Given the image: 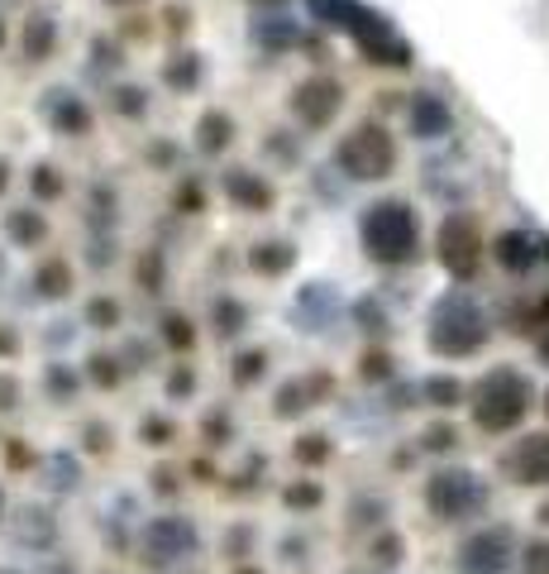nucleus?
I'll return each mask as SVG.
<instances>
[{"label": "nucleus", "mask_w": 549, "mask_h": 574, "mask_svg": "<svg viewBox=\"0 0 549 574\" xmlns=\"http://www.w3.org/2000/svg\"><path fill=\"white\" fill-rule=\"evenodd\" d=\"M359 245L373 264L382 268H401L416 259L421 249V220H416V206L407 197H378L363 206L359 216Z\"/></svg>", "instance_id": "f257e3e1"}, {"label": "nucleus", "mask_w": 549, "mask_h": 574, "mask_svg": "<svg viewBox=\"0 0 549 574\" xmlns=\"http://www.w3.org/2000/svg\"><path fill=\"white\" fill-rule=\"evenodd\" d=\"M426 340L435 355H445V359H468V355H478L482 345H488V316H482V307L468 293H445L440 301L430 307V330H426Z\"/></svg>", "instance_id": "f03ea898"}, {"label": "nucleus", "mask_w": 549, "mask_h": 574, "mask_svg": "<svg viewBox=\"0 0 549 574\" xmlns=\"http://www.w3.org/2000/svg\"><path fill=\"white\" fill-rule=\"evenodd\" d=\"M526 412H530V383H526V374H516V369H488V374L473 383V422L482 430H492V436L516 430Z\"/></svg>", "instance_id": "7ed1b4c3"}, {"label": "nucleus", "mask_w": 549, "mask_h": 574, "mask_svg": "<svg viewBox=\"0 0 549 574\" xmlns=\"http://www.w3.org/2000/svg\"><path fill=\"white\" fill-rule=\"evenodd\" d=\"M339 172L353 182H382L397 172V139L387 135V125L363 120L339 139Z\"/></svg>", "instance_id": "20e7f679"}, {"label": "nucleus", "mask_w": 549, "mask_h": 574, "mask_svg": "<svg viewBox=\"0 0 549 574\" xmlns=\"http://www.w3.org/2000/svg\"><path fill=\"white\" fill-rule=\"evenodd\" d=\"M426 507L435 522H468L488 507V488H482V478L473 469L449 465L426 478Z\"/></svg>", "instance_id": "39448f33"}, {"label": "nucleus", "mask_w": 549, "mask_h": 574, "mask_svg": "<svg viewBox=\"0 0 549 574\" xmlns=\"http://www.w3.org/2000/svg\"><path fill=\"white\" fill-rule=\"evenodd\" d=\"M345 34H353L359 53L373 62V68H411L416 62V48L401 39L392 29V20H387L382 10H373V6H359V14H353V24L345 29Z\"/></svg>", "instance_id": "423d86ee"}, {"label": "nucleus", "mask_w": 549, "mask_h": 574, "mask_svg": "<svg viewBox=\"0 0 549 574\" xmlns=\"http://www.w3.org/2000/svg\"><path fill=\"white\" fill-rule=\"evenodd\" d=\"M435 259L445 264V274H455L459 283H473L482 268V230L468 211H455L440 220V235H435Z\"/></svg>", "instance_id": "0eeeda50"}, {"label": "nucleus", "mask_w": 549, "mask_h": 574, "mask_svg": "<svg viewBox=\"0 0 549 574\" xmlns=\"http://www.w3.org/2000/svg\"><path fill=\"white\" fill-rule=\"evenodd\" d=\"M197 546H201L197 526H191V517H177V513L153 517V522L139 532V561L153 565V570L191 561V555H197Z\"/></svg>", "instance_id": "6e6552de"}, {"label": "nucleus", "mask_w": 549, "mask_h": 574, "mask_svg": "<svg viewBox=\"0 0 549 574\" xmlns=\"http://www.w3.org/2000/svg\"><path fill=\"white\" fill-rule=\"evenodd\" d=\"M345 110V82L330 72H311L292 87V116L306 130H330V120Z\"/></svg>", "instance_id": "1a4fd4ad"}, {"label": "nucleus", "mask_w": 549, "mask_h": 574, "mask_svg": "<svg viewBox=\"0 0 549 574\" xmlns=\"http://www.w3.org/2000/svg\"><path fill=\"white\" fill-rule=\"evenodd\" d=\"M516 532L511 526H482L459 546V574H507L516 565Z\"/></svg>", "instance_id": "9d476101"}, {"label": "nucleus", "mask_w": 549, "mask_h": 574, "mask_svg": "<svg viewBox=\"0 0 549 574\" xmlns=\"http://www.w3.org/2000/svg\"><path fill=\"white\" fill-rule=\"evenodd\" d=\"M502 474L521 488H545L549 484V430H536V436H521L502 455Z\"/></svg>", "instance_id": "9b49d317"}, {"label": "nucleus", "mask_w": 549, "mask_h": 574, "mask_svg": "<svg viewBox=\"0 0 549 574\" xmlns=\"http://www.w3.org/2000/svg\"><path fill=\"white\" fill-rule=\"evenodd\" d=\"M43 120L53 125L62 139H82V135H91V106H87L77 91H68V87H53V91L43 96Z\"/></svg>", "instance_id": "f8f14e48"}, {"label": "nucleus", "mask_w": 549, "mask_h": 574, "mask_svg": "<svg viewBox=\"0 0 549 574\" xmlns=\"http://www.w3.org/2000/svg\"><path fill=\"white\" fill-rule=\"evenodd\" d=\"M220 187H224V197H230V206H239V211H249V216H263V211H272V201H278L272 182L253 168H230L220 178Z\"/></svg>", "instance_id": "ddd939ff"}, {"label": "nucleus", "mask_w": 549, "mask_h": 574, "mask_svg": "<svg viewBox=\"0 0 549 574\" xmlns=\"http://www.w3.org/2000/svg\"><path fill=\"white\" fill-rule=\"evenodd\" d=\"M407 125H411V135H416V139H445L449 130H455V116H449L445 96L416 91L411 101H407Z\"/></svg>", "instance_id": "4468645a"}, {"label": "nucleus", "mask_w": 549, "mask_h": 574, "mask_svg": "<svg viewBox=\"0 0 549 574\" xmlns=\"http://www.w3.org/2000/svg\"><path fill=\"white\" fill-rule=\"evenodd\" d=\"M492 259L502 264V274H511V278L530 274V268L540 264V235H530V230H502V235L492 239Z\"/></svg>", "instance_id": "2eb2a0df"}, {"label": "nucleus", "mask_w": 549, "mask_h": 574, "mask_svg": "<svg viewBox=\"0 0 549 574\" xmlns=\"http://www.w3.org/2000/svg\"><path fill=\"white\" fill-rule=\"evenodd\" d=\"M58 48V20L48 10H29L20 29V58L24 62H48Z\"/></svg>", "instance_id": "dca6fc26"}, {"label": "nucleus", "mask_w": 549, "mask_h": 574, "mask_svg": "<svg viewBox=\"0 0 549 574\" xmlns=\"http://www.w3.org/2000/svg\"><path fill=\"white\" fill-rule=\"evenodd\" d=\"M234 144V116L230 110H201V120H197V149L206 154V158H216V154H224Z\"/></svg>", "instance_id": "f3484780"}, {"label": "nucleus", "mask_w": 549, "mask_h": 574, "mask_svg": "<svg viewBox=\"0 0 549 574\" xmlns=\"http://www.w3.org/2000/svg\"><path fill=\"white\" fill-rule=\"evenodd\" d=\"M6 235L14 249H39L48 239V216L34 206H14V211H6Z\"/></svg>", "instance_id": "a211bd4d"}, {"label": "nucleus", "mask_w": 549, "mask_h": 574, "mask_svg": "<svg viewBox=\"0 0 549 574\" xmlns=\"http://www.w3.org/2000/svg\"><path fill=\"white\" fill-rule=\"evenodd\" d=\"M292 264H297V245H292V239H263V245L249 249V268H253V274H263V278H278Z\"/></svg>", "instance_id": "6ab92c4d"}, {"label": "nucleus", "mask_w": 549, "mask_h": 574, "mask_svg": "<svg viewBox=\"0 0 549 574\" xmlns=\"http://www.w3.org/2000/svg\"><path fill=\"white\" fill-rule=\"evenodd\" d=\"M34 293L43 297V301H62L72 293V264L68 259H43L39 268H34Z\"/></svg>", "instance_id": "aec40b11"}, {"label": "nucleus", "mask_w": 549, "mask_h": 574, "mask_svg": "<svg viewBox=\"0 0 549 574\" xmlns=\"http://www.w3.org/2000/svg\"><path fill=\"white\" fill-rule=\"evenodd\" d=\"M253 43L268 48V53H282V48H297L301 43V29L292 20H282V14H268V20L253 24Z\"/></svg>", "instance_id": "412c9836"}, {"label": "nucleus", "mask_w": 549, "mask_h": 574, "mask_svg": "<svg viewBox=\"0 0 549 574\" xmlns=\"http://www.w3.org/2000/svg\"><path fill=\"white\" fill-rule=\"evenodd\" d=\"M211 326H216L220 340H234V335L249 326V307L239 297H216L211 301Z\"/></svg>", "instance_id": "4be33fe9"}, {"label": "nucleus", "mask_w": 549, "mask_h": 574, "mask_svg": "<svg viewBox=\"0 0 549 574\" xmlns=\"http://www.w3.org/2000/svg\"><path fill=\"white\" fill-rule=\"evenodd\" d=\"M363 0H306V10H311V20L320 29H349L353 14H359Z\"/></svg>", "instance_id": "5701e85b"}, {"label": "nucleus", "mask_w": 549, "mask_h": 574, "mask_svg": "<svg viewBox=\"0 0 549 574\" xmlns=\"http://www.w3.org/2000/svg\"><path fill=\"white\" fill-rule=\"evenodd\" d=\"M163 82L172 87V91H197L201 87V53H172V62L163 68Z\"/></svg>", "instance_id": "b1692460"}, {"label": "nucleus", "mask_w": 549, "mask_h": 574, "mask_svg": "<svg viewBox=\"0 0 549 574\" xmlns=\"http://www.w3.org/2000/svg\"><path fill=\"white\" fill-rule=\"evenodd\" d=\"M87 220H91V226H101L106 235L116 230V187H106V182H96V187H91Z\"/></svg>", "instance_id": "393cba45"}, {"label": "nucleus", "mask_w": 549, "mask_h": 574, "mask_svg": "<svg viewBox=\"0 0 549 574\" xmlns=\"http://www.w3.org/2000/svg\"><path fill=\"white\" fill-rule=\"evenodd\" d=\"M134 278H139V287H143L149 297L163 293V278H168V268H163V249H143V254H139V264H134Z\"/></svg>", "instance_id": "a878e982"}, {"label": "nucleus", "mask_w": 549, "mask_h": 574, "mask_svg": "<svg viewBox=\"0 0 549 574\" xmlns=\"http://www.w3.org/2000/svg\"><path fill=\"white\" fill-rule=\"evenodd\" d=\"M110 110L124 116V120H143L149 116V91L143 87H116L110 91Z\"/></svg>", "instance_id": "bb28decb"}, {"label": "nucleus", "mask_w": 549, "mask_h": 574, "mask_svg": "<svg viewBox=\"0 0 549 574\" xmlns=\"http://www.w3.org/2000/svg\"><path fill=\"white\" fill-rule=\"evenodd\" d=\"M421 393H426V403H430V407H445V412H449V407H459L463 383H459V378H449V374H435V378H426V388H421Z\"/></svg>", "instance_id": "cd10ccee"}, {"label": "nucleus", "mask_w": 549, "mask_h": 574, "mask_svg": "<svg viewBox=\"0 0 549 574\" xmlns=\"http://www.w3.org/2000/svg\"><path fill=\"white\" fill-rule=\"evenodd\" d=\"M29 191H34L39 201H58L62 191H68V182H62V172L53 164H34V172H29Z\"/></svg>", "instance_id": "c85d7f7f"}, {"label": "nucleus", "mask_w": 549, "mask_h": 574, "mask_svg": "<svg viewBox=\"0 0 549 574\" xmlns=\"http://www.w3.org/2000/svg\"><path fill=\"white\" fill-rule=\"evenodd\" d=\"M87 326L116 330V326H120V301H116V297H91V301H87Z\"/></svg>", "instance_id": "c756f323"}, {"label": "nucleus", "mask_w": 549, "mask_h": 574, "mask_svg": "<svg viewBox=\"0 0 549 574\" xmlns=\"http://www.w3.org/2000/svg\"><path fill=\"white\" fill-rule=\"evenodd\" d=\"M163 340H168L172 349H191V345H197V330H191V316H182V311H168V316H163Z\"/></svg>", "instance_id": "7c9ffc66"}, {"label": "nucleus", "mask_w": 549, "mask_h": 574, "mask_svg": "<svg viewBox=\"0 0 549 574\" xmlns=\"http://www.w3.org/2000/svg\"><path fill=\"white\" fill-rule=\"evenodd\" d=\"M263 374H268V355H263V349H244V355L234 359V383H239V388H249V383H258Z\"/></svg>", "instance_id": "2f4dec72"}, {"label": "nucleus", "mask_w": 549, "mask_h": 574, "mask_svg": "<svg viewBox=\"0 0 549 574\" xmlns=\"http://www.w3.org/2000/svg\"><path fill=\"white\" fill-rule=\"evenodd\" d=\"M87 374H91V383H101V388H116V383L124 378V364L116 355H91L87 359Z\"/></svg>", "instance_id": "473e14b6"}, {"label": "nucleus", "mask_w": 549, "mask_h": 574, "mask_svg": "<svg viewBox=\"0 0 549 574\" xmlns=\"http://www.w3.org/2000/svg\"><path fill=\"white\" fill-rule=\"evenodd\" d=\"M359 374L368 383H382V378H392V355L387 349H363V359H359Z\"/></svg>", "instance_id": "72a5a7b5"}, {"label": "nucleus", "mask_w": 549, "mask_h": 574, "mask_svg": "<svg viewBox=\"0 0 549 574\" xmlns=\"http://www.w3.org/2000/svg\"><path fill=\"white\" fill-rule=\"evenodd\" d=\"M421 445H426V451H435V455H440V451H455V445H459V430L449 426V422H435V426H426Z\"/></svg>", "instance_id": "f704fd0d"}, {"label": "nucleus", "mask_w": 549, "mask_h": 574, "mask_svg": "<svg viewBox=\"0 0 549 574\" xmlns=\"http://www.w3.org/2000/svg\"><path fill=\"white\" fill-rule=\"evenodd\" d=\"M297 459H301V465H326V459H330V441L326 436H301L297 441Z\"/></svg>", "instance_id": "c9c22d12"}, {"label": "nucleus", "mask_w": 549, "mask_h": 574, "mask_svg": "<svg viewBox=\"0 0 549 574\" xmlns=\"http://www.w3.org/2000/svg\"><path fill=\"white\" fill-rule=\"evenodd\" d=\"M521 570L526 574H549V541H530L526 555H521Z\"/></svg>", "instance_id": "e433bc0d"}, {"label": "nucleus", "mask_w": 549, "mask_h": 574, "mask_svg": "<svg viewBox=\"0 0 549 574\" xmlns=\"http://www.w3.org/2000/svg\"><path fill=\"white\" fill-rule=\"evenodd\" d=\"M48 393H53V397H62V403H68V397L77 393V374L72 369H58V364H53V369H48Z\"/></svg>", "instance_id": "4c0bfd02"}, {"label": "nucleus", "mask_w": 549, "mask_h": 574, "mask_svg": "<svg viewBox=\"0 0 549 574\" xmlns=\"http://www.w3.org/2000/svg\"><path fill=\"white\" fill-rule=\"evenodd\" d=\"M120 62H124V58H120V48L110 43V39H96V43H91V68H96V72H101V68H120Z\"/></svg>", "instance_id": "58836bf2"}, {"label": "nucleus", "mask_w": 549, "mask_h": 574, "mask_svg": "<svg viewBox=\"0 0 549 574\" xmlns=\"http://www.w3.org/2000/svg\"><path fill=\"white\" fill-rule=\"evenodd\" d=\"M353 316H359V321H363V330H373V335H382L387 330V316H382V307H378V301H359V307H353Z\"/></svg>", "instance_id": "ea45409f"}, {"label": "nucleus", "mask_w": 549, "mask_h": 574, "mask_svg": "<svg viewBox=\"0 0 549 574\" xmlns=\"http://www.w3.org/2000/svg\"><path fill=\"white\" fill-rule=\"evenodd\" d=\"M201 187L197 182H182V187H177V197H172V206H177V211H187V216H197L201 211Z\"/></svg>", "instance_id": "a19ab883"}, {"label": "nucleus", "mask_w": 549, "mask_h": 574, "mask_svg": "<svg viewBox=\"0 0 549 574\" xmlns=\"http://www.w3.org/2000/svg\"><path fill=\"white\" fill-rule=\"evenodd\" d=\"M224 441H230V417L211 412V417H206V445H224Z\"/></svg>", "instance_id": "79ce46f5"}, {"label": "nucleus", "mask_w": 549, "mask_h": 574, "mask_svg": "<svg viewBox=\"0 0 549 574\" xmlns=\"http://www.w3.org/2000/svg\"><path fill=\"white\" fill-rule=\"evenodd\" d=\"M91 264H96V268H110V264H116V239H110V235L96 239V245H91Z\"/></svg>", "instance_id": "37998d69"}, {"label": "nucleus", "mask_w": 549, "mask_h": 574, "mask_svg": "<svg viewBox=\"0 0 549 574\" xmlns=\"http://www.w3.org/2000/svg\"><path fill=\"white\" fill-rule=\"evenodd\" d=\"M191 388H197V378H191V369H177V374L168 378V393H172V397H187Z\"/></svg>", "instance_id": "c03bdc74"}, {"label": "nucleus", "mask_w": 549, "mask_h": 574, "mask_svg": "<svg viewBox=\"0 0 549 574\" xmlns=\"http://www.w3.org/2000/svg\"><path fill=\"white\" fill-rule=\"evenodd\" d=\"M143 436H149V445H168L172 441V426L153 417V422H143Z\"/></svg>", "instance_id": "a18cd8bd"}, {"label": "nucleus", "mask_w": 549, "mask_h": 574, "mask_svg": "<svg viewBox=\"0 0 549 574\" xmlns=\"http://www.w3.org/2000/svg\"><path fill=\"white\" fill-rule=\"evenodd\" d=\"M14 403H20V383H14V378H6V374H0V412H10Z\"/></svg>", "instance_id": "49530a36"}, {"label": "nucleus", "mask_w": 549, "mask_h": 574, "mask_svg": "<svg viewBox=\"0 0 549 574\" xmlns=\"http://www.w3.org/2000/svg\"><path fill=\"white\" fill-rule=\"evenodd\" d=\"M320 498V493L311 488V484H301V488H287V503H292V507H311Z\"/></svg>", "instance_id": "de8ad7c7"}, {"label": "nucleus", "mask_w": 549, "mask_h": 574, "mask_svg": "<svg viewBox=\"0 0 549 574\" xmlns=\"http://www.w3.org/2000/svg\"><path fill=\"white\" fill-rule=\"evenodd\" d=\"M187 24H191V10L187 6H172L168 10V29H172V34H187Z\"/></svg>", "instance_id": "09e8293b"}, {"label": "nucleus", "mask_w": 549, "mask_h": 574, "mask_svg": "<svg viewBox=\"0 0 549 574\" xmlns=\"http://www.w3.org/2000/svg\"><path fill=\"white\" fill-rule=\"evenodd\" d=\"M397 551H401V541H392V536H382V541H378V561L392 565V561H397Z\"/></svg>", "instance_id": "8fccbe9b"}, {"label": "nucleus", "mask_w": 549, "mask_h": 574, "mask_svg": "<svg viewBox=\"0 0 549 574\" xmlns=\"http://www.w3.org/2000/svg\"><path fill=\"white\" fill-rule=\"evenodd\" d=\"M87 436H91V451H106V445H110V430L106 426H91Z\"/></svg>", "instance_id": "3c124183"}, {"label": "nucleus", "mask_w": 549, "mask_h": 574, "mask_svg": "<svg viewBox=\"0 0 549 574\" xmlns=\"http://www.w3.org/2000/svg\"><path fill=\"white\" fill-rule=\"evenodd\" d=\"M149 158H153V164H177V154L168 149V144H153V149H149Z\"/></svg>", "instance_id": "603ef678"}, {"label": "nucleus", "mask_w": 549, "mask_h": 574, "mask_svg": "<svg viewBox=\"0 0 549 574\" xmlns=\"http://www.w3.org/2000/svg\"><path fill=\"white\" fill-rule=\"evenodd\" d=\"M6 187H10V158H0V197H6Z\"/></svg>", "instance_id": "864d4df0"}, {"label": "nucleus", "mask_w": 549, "mask_h": 574, "mask_svg": "<svg viewBox=\"0 0 549 574\" xmlns=\"http://www.w3.org/2000/svg\"><path fill=\"white\" fill-rule=\"evenodd\" d=\"M540 359L549 364V335H540Z\"/></svg>", "instance_id": "5fc2aeb1"}, {"label": "nucleus", "mask_w": 549, "mask_h": 574, "mask_svg": "<svg viewBox=\"0 0 549 574\" xmlns=\"http://www.w3.org/2000/svg\"><path fill=\"white\" fill-rule=\"evenodd\" d=\"M0 349H14V335H6V330H0Z\"/></svg>", "instance_id": "6e6d98bb"}, {"label": "nucleus", "mask_w": 549, "mask_h": 574, "mask_svg": "<svg viewBox=\"0 0 549 574\" xmlns=\"http://www.w3.org/2000/svg\"><path fill=\"white\" fill-rule=\"evenodd\" d=\"M106 6H139V0H106Z\"/></svg>", "instance_id": "4d7b16f0"}, {"label": "nucleus", "mask_w": 549, "mask_h": 574, "mask_svg": "<svg viewBox=\"0 0 549 574\" xmlns=\"http://www.w3.org/2000/svg\"><path fill=\"white\" fill-rule=\"evenodd\" d=\"M540 522H545V526H549V503H545V507H540Z\"/></svg>", "instance_id": "13d9d810"}, {"label": "nucleus", "mask_w": 549, "mask_h": 574, "mask_svg": "<svg viewBox=\"0 0 549 574\" xmlns=\"http://www.w3.org/2000/svg\"><path fill=\"white\" fill-rule=\"evenodd\" d=\"M253 6H282V0H253Z\"/></svg>", "instance_id": "bf43d9fd"}, {"label": "nucleus", "mask_w": 549, "mask_h": 574, "mask_svg": "<svg viewBox=\"0 0 549 574\" xmlns=\"http://www.w3.org/2000/svg\"><path fill=\"white\" fill-rule=\"evenodd\" d=\"M0 517H6V488H0Z\"/></svg>", "instance_id": "052dcab7"}, {"label": "nucleus", "mask_w": 549, "mask_h": 574, "mask_svg": "<svg viewBox=\"0 0 549 574\" xmlns=\"http://www.w3.org/2000/svg\"><path fill=\"white\" fill-rule=\"evenodd\" d=\"M239 574H258V570H239Z\"/></svg>", "instance_id": "680f3d73"}, {"label": "nucleus", "mask_w": 549, "mask_h": 574, "mask_svg": "<svg viewBox=\"0 0 549 574\" xmlns=\"http://www.w3.org/2000/svg\"><path fill=\"white\" fill-rule=\"evenodd\" d=\"M0 43H6V29H0Z\"/></svg>", "instance_id": "e2e57ef3"}, {"label": "nucleus", "mask_w": 549, "mask_h": 574, "mask_svg": "<svg viewBox=\"0 0 549 574\" xmlns=\"http://www.w3.org/2000/svg\"><path fill=\"white\" fill-rule=\"evenodd\" d=\"M545 412H549V397H545Z\"/></svg>", "instance_id": "0e129e2a"}, {"label": "nucleus", "mask_w": 549, "mask_h": 574, "mask_svg": "<svg viewBox=\"0 0 549 574\" xmlns=\"http://www.w3.org/2000/svg\"><path fill=\"white\" fill-rule=\"evenodd\" d=\"M0 574H10V570H0Z\"/></svg>", "instance_id": "69168bd1"}]
</instances>
